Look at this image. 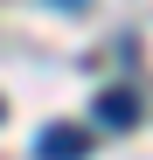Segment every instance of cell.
I'll list each match as a JSON object with an SVG mask.
<instances>
[{
    "mask_svg": "<svg viewBox=\"0 0 153 160\" xmlns=\"http://www.w3.org/2000/svg\"><path fill=\"white\" fill-rule=\"evenodd\" d=\"M84 146H91V139H84L76 125H49V139H42V160H76Z\"/></svg>",
    "mask_w": 153,
    "mask_h": 160,
    "instance_id": "1",
    "label": "cell"
},
{
    "mask_svg": "<svg viewBox=\"0 0 153 160\" xmlns=\"http://www.w3.org/2000/svg\"><path fill=\"white\" fill-rule=\"evenodd\" d=\"M70 7H84V0H70Z\"/></svg>",
    "mask_w": 153,
    "mask_h": 160,
    "instance_id": "3",
    "label": "cell"
},
{
    "mask_svg": "<svg viewBox=\"0 0 153 160\" xmlns=\"http://www.w3.org/2000/svg\"><path fill=\"white\" fill-rule=\"evenodd\" d=\"M97 118H105V125H132L139 118V98L132 91H105V98H97Z\"/></svg>",
    "mask_w": 153,
    "mask_h": 160,
    "instance_id": "2",
    "label": "cell"
}]
</instances>
